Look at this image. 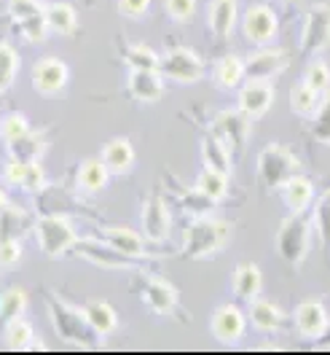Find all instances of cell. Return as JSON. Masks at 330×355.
Masks as SVG:
<instances>
[{
    "instance_id": "cell-51",
    "label": "cell",
    "mask_w": 330,
    "mask_h": 355,
    "mask_svg": "<svg viewBox=\"0 0 330 355\" xmlns=\"http://www.w3.org/2000/svg\"><path fill=\"white\" fill-rule=\"evenodd\" d=\"M6 205H8V194L3 191V186H0V213L6 210Z\"/></svg>"
},
{
    "instance_id": "cell-34",
    "label": "cell",
    "mask_w": 330,
    "mask_h": 355,
    "mask_svg": "<svg viewBox=\"0 0 330 355\" xmlns=\"http://www.w3.org/2000/svg\"><path fill=\"white\" fill-rule=\"evenodd\" d=\"M3 339H6V345H8L11 350H30L33 342H35V329H33L30 320H24V315L22 318H11V320L6 323Z\"/></svg>"
},
{
    "instance_id": "cell-43",
    "label": "cell",
    "mask_w": 330,
    "mask_h": 355,
    "mask_svg": "<svg viewBox=\"0 0 330 355\" xmlns=\"http://www.w3.org/2000/svg\"><path fill=\"white\" fill-rule=\"evenodd\" d=\"M311 135H314L317 143L330 146V94H325L320 111L314 113V119H311Z\"/></svg>"
},
{
    "instance_id": "cell-42",
    "label": "cell",
    "mask_w": 330,
    "mask_h": 355,
    "mask_svg": "<svg viewBox=\"0 0 330 355\" xmlns=\"http://www.w3.org/2000/svg\"><path fill=\"white\" fill-rule=\"evenodd\" d=\"M311 223L317 226V234H320L322 245L330 250V189L322 194V197H317V202H314Z\"/></svg>"
},
{
    "instance_id": "cell-18",
    "label": "cell",
    "mask_w": 330,
    "mask_h": 355,
    "mask_svg": "<svg viewBox=\"0 0 330 355\" xmlns=\"http://www.w3.org/2000/svg\"><path fill=\"white\" fill-rule=\"evenodd\" d=\"M164 76L161 70H129V78H127V92L129 97L143 103V105H151L158 103L164 97Z\"/></svg>"
},
{
    "instance_id": "cell-53",
    "label": "cell",
    "mask_w": 330,
    "mask_h": 355,
    "mask_svg": "<svg viewBox=\"0 0 330 355\" xmlns=\"http://www.w3.org/2000/svg\"><path fill=\"white\" fill-rule=\"evenodd\" d=\"M0 119H3V116H0Z\"/></svg>"
},
{
    "instance_id": "cell-39",
    "label": "cell",
    "mask_w": 330,
    "mask_h": 355,
    "mask_svg": "<svg viewBox=\"0 0 330 355\" xmlns=\"http://www.w3.org/2000/svg\"><path fill=\"white\" fill-rule=\"evenodd\" d=\"M33 127H30V119L24 116V113L14 111V113H6L3 119H0V137H3V143L6 146H11V143H17L19 137L30 132Z\"/></svg>"
},
{
    "instance_id": "cell-17",
    "label": "cell",
    "mask_w": 330,
    "mask_h": 355,
    "mask_svg": "<svg viewBox=\"0 0 330 355\" xmlns=\"http://www.w3.org/2000/svg\"><path fill=\"white\" fill-rule=\"evenodd\" d=\"M143 302L154 315H172L180 304V291L164 277H148L143 283Z\"/></svg>"
},
{
    "instance_id": "cell-4",
    "label": "cell",
    "mask_w": 330,
    "mask_h": 355,
    "mask_svg": "<svg viewBox=\"0 0 330 355\" xmlns=\"http://www.w3.org/2000/svg\"><path fill=\"white\" fill-rule=\"evenodd\" d=\"M48 315H51V326H54L57 336L65 339V342L91 345L94 339H100V336L94 334V329L89 326L84 307L78 310V307L62 302L59 296H51V299H48Z\"/></svg>"
},
{
    "instance_id": "cell-8",
    "label": "cell",
    "mask_w": 330,
    "mask_h": 355,
    "mask_svg": "<svg viewBox=\"0 0 330 355\" xmlns=\"http://www.w3.org/2000/svg\"><path fill=\"white\" fill-rule=\"evenodd\" d=\"M279 33V19L277 11L266 3H253L242 14V35L247 44L268 46Z\"/></svg>"
},
{
    "instance_id": "cell-32",
    "label": "cell",
    "mask_w": 330,
    "mask_h": 355,
    "mask_svg": "<svg viewBox=\"0 0 330 355\" xmlns=\"http://www.w3.org/2000/svg\"><path fill=\"white\" fill-rule=\"evenodd\" d=\"M46 151H48L46 137L41 132H33V130L24 135V137H19L17 143L8 146V156L11 159H19V162H41Z\"/></svg>"
},
{
    "instance_id": "cell-21",
    "label": "cell",
    "mask_w": 330,
    "mask_h": 355,
    "mask_svg": "<svg viewBox=\"0 0 330 355\" xmlns=\"http://www.w3.org/2000/svg\"><path fill=\"white\" fill-rule=\"evenodd\" d=\"M279 194H282V202H285L290 213H306L309 207H314V202H317V189H314L311 178L301 175V173L287 178L279 186Z\"/></svg>"
},
{
    "instance_id": "cell-13",
    "label": "cell",
    "mask_w": 330,
    "mask_h": 355,
    "mask_svg": "<svg viewBox=\"0 0 330 355\" xmlns=\"http://www.w3.org/2000/svg\"><path fill=\"white\" fill-rule=\"evenodd\" d=\"M247 331V312H242L237 304H218L210 318V334L223 342V345H234L239 342Z\"/></svg>"
},
{
    "instance_id": "cell-33",
    "label": "cell",
    "mask_w": 330,
    "mask_h": 355,
    "mask_svg": "<svg viewBox=\"0 0 330 355\" xmlns=\"http://www.w3.org/2000/svg\"><path fill=\"white\" fill-rule=\"evenodd\" d=\"M228 178L226 173H220V170H212V167H204L196 178V189L201 194H207L212 202H223L228 197Z\"/></svg>"
},
{
    "instance_id": "cell-19",
    "label": "cell",
    "mask_w": 330,
    "mask_h": 355,
    "mask_svg": "<svg viewBox=\"0 0 330 355\" xmlns=\"http://www.w3.org/2000/svg\"><path fill=\"white\" fill-rule=\"evenodd\" d=\"M102 240L108 245H113L116 250H121L124 256H132V259H154V253L148 250V237L145 234H137L129 226H108L102 229Z\"/></svg>"
},
{
    "instance_id": "cell-7",
    "label": "cell",
    "mask_w": 330,
    "mask_h": 355,
    "mask_svg": "<svg viewBox=\"0 0 330 355\" xmlns=\"http://www.w3.org/2000/svg\"><path fill=\"white\" fill-rule=\"evenodd\" d=\"M330 46V3H314L301 22V51L309 57L322 54Z\"/></svg>"
},
{
    "instance_id": "cell-3",
    "label": "cell",
    "mask_w": 330,
    "mask_h": 355,
    "mask_svg": "<svg viewBox=\"0 0 330 355\" xmlns=\"http://www.w3.org/2000/svg\"><path fill=\"white\" fill-rule=\"evenodd\" d=\"M309 243H311V221L306 213H290L277 229L274 248L279 259L290 266H301L309 256Z\"/></svg>"
},
{
    "instance_id": "cell-12",
    "label": "cell",
    "mask_w": 330,
    "mask_h": 355,
    "mask_svg": "<svg viewBox=\"0 0 330 355\" xmlns=\"http://www.w3.org/2000/svg\"><path fill=\"white\" fill-rule=\"evenodd\" d=\"M293 323H295V331H298L301 339L320 342V336L325 334L330 323V312L320 299H304L293 310Z\"/></svg>"
},
{
    "instance_id": "cell-14",
    "label": "cell",
    "mask_w": 330,
    "mask_h": 355,
    "mask_svg": "<svg viewBox=\"0 0 330 355\" xmlns=\"http://www.w3.org/2000/svg\"><path fill=\"white\" fill-rule=\"evenodd\" d=\"M140 223H143V234L151 243H164L172 234V213L169 205L161 197H148L143 210H140Z\"/></svg>"
},
{
    "instance_id": "cell-30",
    "label": "cell",
    "mask_w": 330,
    "mask_h": 355,
    "mask_svg": "<svg viewBox=\"0 0 330 355\" xmlns=\"http://www.w3.org/2000/svg\"><path fill=\"white\" fill-rule=\"evenodd\" d=\"M35 218L30 216V210L17 207V205H6V210L0 213V240L3 237H17L22 240L24 232H33Z\"/></svg>"
},
{
    "instance_id": "cell-26",
    "label": "cell",
    "mask_w": 330,
    "mask_h": 355,
    "mask_svg": "<svg viewBox=\"0 0 330 355\" xmlns=\"http://www.w3.org/2000/svg\"><path fill=\"white\" fill-rule=\"evenodd\" d=\"M247 81V73H244V57L239 54H226L220 57L215 67H212V84L218 89H239Z\"/></svg>"
},
{
    "instance_id": "cell-31",
    "label": "cell",
    "mask_w": 330,
    "mask_h": 355,
    "mask_svg": "<svg viewBox=\"0 0 330 355\" xmlns=\"http://www.w3.org/2000/svg\"><path fill=\"white\" fill-rule=\"evenodd\" d=\"M322 100L325 97L320 92H314L309 84H304V81H298L295 87L290 89V97H287L290 111L295 113V116H301V119H314V113L320 111Z\"/></svg>"
},
{
    "instance_id": "cell-24",
    "label": "cell",
    "mask_w": 330,
    "mask_h": 355,
    "mask_svg": "<svg viewBox=\"0 0 330 355\" xmlns=\"http://www.w3.org/2000/svg\"><path fill=\"white\" fill-rule=\"evenodd\" d=\"M100 159L105 162V167L110 170V175H127L134 167V146L129 137H113L102 146V154Z\"/></svg>"
},
{
    "instance_id": "cell-22",
    "label": "cell",
    "mask_w": 330,
    "mask_h": 355,
    "mask_svg": "<svg viewBox=\"0 0 330 355\" xmlns=\"http://www.w3.org/2000/svg\"><path fill=\"white\" fill-rule=\"evenodd\" d=\"M287 315L279 304L268 302V299H253L250 310H247V323L258 334H277L285 329Z\"/></svg>"
},
{
    "instance_id": "cell-50",
    "label": "cell",
    "mask_w": 330,
    "mask_h": 355,
    "mask_svg": "<svg viewBox=\"0 0 330 355\" xmlns=\"http://www.w3.org/2000/svg\"><path fill=\"white\" fill-rule=\"evenodd\" d=\"M320 345H322L325 350H330V323H328V329H325V334L320 336Z\"/></svg>"
},
{
    "instance_id": "cell-1",
    "label": "cell",
    "mask_w": 330,
    "mask_h": 355,
    "mask_svg": "<svg viewBox=\"0 0 330 355\" xmlns=\"http://www.w3.org/2000/svg\"><path fill=\"white\" fill-rule=\"evenodd\" d=\"M231 232L234 226L220 218V216H196L194 221L188 223V229L183 232V248L180 253L185 259H196V261H204V259H212L215 253H220L228 240H231Z\"/></svg>"
},
{
    "instance_id": "cell-29",
    "label": "cell",
    "mask_w": 330,
    "mask_h": 355,
    "mask_svg": "<svg viewBox=\"0 0 330 355\" xmlns=\"http://www.w3.org/2000/svg\"><path fill=\"white\" fill-rule=\"evenodd\" d=\"M46 19H48L51 33H57V35H73L78 30V11H75L73 3H65V0L48 3L46 6Z\"/></svg>"
},
{
    "instance_id": "cell-38",
    "label": "cell",
    "mask_w": 330,
    "mask_h": 355,
    "mask_svg": "<svg viewBox=\"0 0 330 355\" xmlns=\"http://www.w3.org/2000/svg\"><path fill=\"white\" fill-rule=\"evenodd\" d=\"M27 304H30L27 291L19 288V286H11V288L3 291V296H0V315H3L6 320L22 318L24 310H27Z\"/></svg>"
},
{
    "instance_id": "cell-23",
    "label": "cell",
    "mask_w": 330,
    "mask_h": 355,
    "mask_svg": "<svg viewBox=\"0 0 330 355\" xmlns=\"http://www.w3.org/2000/svg\"><path fill=\"white\" fill-rule=\"evenodd\" d=\"M231 291H234V296L242 299V302L258 299L261 291H264V272H261V266H255L253 261H242V264L234 266Z\"/></svg>"
},
{
    "instance_id": "cell-28",
    "label": "cell",
    "mask_w": 330,
    "mask_h": 355,
    "mask_svg": "<svg viewBox=\"0 0 330 355\" xmlns=\"http://www.w3.org/2000/svg\"><path fill=\"white\" fill-rule=\"evenodd\" d=\"M108 180H110V170L105 167L102 159H84V162L78 164L75 183H78L81 191L97 194V191H102V189L108 186Z\"/></svg>"
},
{
    "instance_id": "cell-48",
    "label": "cell",
    "mask_w": 330,
    "mask_h": 355,
    "mask_svg": "<svg viewBox=\"0 0 330 355\" xmlns=\"http://www.w3.org/2000/svg\"><path fill=\"white\" fill-rule=\"evenodd\" d=\"M116 8L127 19H143L151 11V0H116Z\"/></svg>"
},
{
    "instance_id": "cell-16",
    "label": "cell",
    "mask_w": 330,
    "mask_h": 355,
    "mask_svg": "<svg viewBox=\"0 0 330 355\" xmlns=\"http://www.w3.org/2000/svg\"><path fill=\"white\" fill-rule=\"evenodd\" d=\"M271 105H274V87H271V81H244L242 89H239V100H237V108L244 116H250L253 121L264 119Z\"/></svg>"
},
{
    "instance_id": "cell-35",
    "label": "cell",
    "mask_w": 330,
    "mask_h": 355,
    "mask_svg": "<svg viewBox=\"0 0 330 355\" xmlns=\"http://www.w3.org/2000/svg\"><path fill=\"white\" fill-rule=\"evenodd\" d=\"M121 60L129 70H158L161 54L145 44H132L121 51Z\"/></svg>"
},
{
    "instance_id": "cell-44",
    "label": "cell",
    "mask_w": 330,
    "mask_h": 355,
    "mask_svg": "<svg viewBox=\"0 0 330 355\" xmlns=\"http://www.w3.org/2000/svg\"><path fill=\"white\" fill-rule=\"evenodd\" d=\"M167 17L177 24H188L196 17V0H164Z\"/></svg>"
},
{
    "instance_id": "cell-52",
    "label": "cell",
    "mask_w": 330,
    "mask_h": 355,
    "mask_svg": "<svg viewBox=\"0 0 330 355\" xmlns=\"http://www.w3.org/2000/svg\"><path fill=\"white\" fill-rule=\"evenodd\" d=\"M287 3H295V0H287Z\"/></svg>"
},
{
    "instance_id": "cell-6",
    "label": "cell",
    "mask_w": 330,
    "mask_h": 355,
    "mask_svg": "<svg viewBox=\"0 0 330 355\" xmlns=\"http://www.w3.org/2000/svg\"><path fill=\"white\" fill-rule=\"evenodd\" d=\"M158 70H161V76L167 81L188 87V84H196L199 78L204 76V60H201V54H196L188 46H172V49H167L161 54Z\"/></svg>"
},
{
    "instance_id": "cell-11",
    "label": "cell",
    "mask_w": 330,
    "mask_h": 355,
    "mask_svg": "<svg viewBox=\"0 0 330 355\" xmlns=\"http://www.w3.org/2000/svg\"><path fill=\"white\" fill-rule=\"evenodd\" d=\"M30 81L38 94L44 97H54L59 92H65L70 84V67L59 60V57H44L38 60L33 70H30Z\"/></svg>"
},
{
    "instance_id": "cell-47",
    "label": "cell",
    "mask_w": 330,
    "mask_h": 355,
    "mask_svg": "<svg viewBox=\"0 0 330 355\" xmlns=\"http://www.w3.org/2000/svg\"><path fill=\"white\" fill-rule=\"evenodd\" d=\"M24 250H22V240L17 237H3L0 240V266L3 269H11L22 261Z\"/></svg>"
},
{
    "instance_id": "cell-41",
    "label": "cell",
    "mask_w": 330,
    "mask_h": 355,
    "mask_svg": "<svg viewBox=\"0 0 330 355\" xmlns=\"http://www.w3.org/2000/svg\"><path fill=\"white\" fill-rule=\"evenodd\" d=\"M180 207L185 213H191V216H210L218 207V202H212L207 194H201L194 186V189H183L180 191Z\"/></svg>"
},
{
    "instance_id": "cell-45",
    "label": "cell",
    "mask_w": 330,
    "mask_h": 355,
    "mask_svg": "<svg viewBox=\"0 0 330 355\" xmlns=\"http://www.w3.org/2000/svg\"><path fill=\"white\" fill-rule=\"evenodd\" d=\"M44 8L46 6L41 0H8V3H6V14H8V19L14 24H19L22 19L38 14V11H44Z\"/></svg>"
},
{
    "instance_id": "cell-27",
    "label": "cell",
    "mask_w": 330,
    "mask_h": 355,
    "mask_svg": "<svg viewBox=\"0 0 330 355\" xmlns=\"http://www.w3.org/2000/svg\"><path fill=\"white\" fill-rule=\"evenodd\" d=\"M201 162H204V167L220 170V173H226V175H231V170H234L231 148L212 132H207L201 137Z\"/></svg>"
},
{
    "instance_id": "cell-5",
    "label": "cell",
    "mask_w": 330,
    "mask_h": 355,
    "mask_svg": "<svg viewBox=\"0 0 330 355\" xmlns=\"http://www.w3.org/2000/svg\"><path fill=\"white\" fill-rule=\"evenodd\" d=\"M301 170L298 156L282 143H268L258 154V180L268 191H277L287 178H293Z\"/></svg>"
},
{
    "instance_id": "cell-46",
    "label": "cell",
    "mask_w": 330,
    "mask_h": 355,
    "mask_svg": "<svg viewBox=\"0 0 330 355\" xmlns=\"http://www.w3.org/2000/svg\"><path fill=\"white\" fill-rule=\"evenodd\" d=\"M46 183H48V175H46L44 164H41V162H30L19 189L27 191V194H41V191L46 189Z\"/></svg>"
},
{
    "instance_id": "cell-15",
    "label": "cell",
    "mask_w": 330,
    "mask_h": 355,
    "mask_svg": "<svg viewBox=\"0 0 330 355\" xmlns=\"http://www.w3.org/2000/svg\"><path fill=\"white\" fill-rule=\"evenodd\" d=\"M81 259H86L91 264L102 266V269H134V261L132 256H124L121 250H116L113 245H108L105 240L100 243V240H78V245L73 248Z\"/></svg>"
},
{
    "instance_id": "cell-2",
    "label": "cell",
    "mask_w": 330,
    "mask_h": 355,
    "mask_svg": "<svg viewBox=\"0 0 330 355\" xmlns=\"http://www.w3.org/2000/svg\"><path fill=\"white\" fill-rule=\"evenodd\" d=\"M33 237L41 248V253L51 261L62 259L67 250H73L81 240L73 221L65 218V216H41V218H35Z\"/></svg>"
},
{
    "instance_id": "cell-10",
    "label": "cell",
    "mask_w": 330,
    "mask_h": 355,
    "mask_svg": "<svg viewBox=\"0 0 330 355\" xmlns=\"http://www.w3.org/2000/svg\"><path fill=\"white\" fill-rule=\"evenodd\" d=\"M253 119L244 116L239 108H231V111H220L215 119H212V130L210 132L220 137L231 151H242L250 140V132H253Z\"/></svg>"
},
{
    "instance_id": "cell-49",
    "label": "cell",
    "mask_w": 330,
    "mask_h": 355,
    "mask_svg": "<svg viewBox=\"0 0 330 355\" xmlns=\"http://www.w3.org/2000/svg\"><path fill=\"white\" fill-rule=\"evenodd\" d=\"M27 164L30 162H19V159H11L8 156V162L3 164V180L8 183V186H22V180H24V173H27Z\"/></svg>"
},
{
    "instance_id": "cell-37",
    "label": "cell",
    "mask_w": 330,
    "mask_h": 355,
    "mask_svg": "<svg viewBox=\"0 0 330 355\" xmlns=\"http://www.w3.org/2000/svg\"><path fill=\"white\" fill-rule=\"evenodd\" d=\"M17 27V33L22 35L27 44H44L46 38H48V33H51V27H48V19H46V8L44 11H38V14H33V17H27L22 19L19 24H14Z\"/></svg>"
},
{
    "instance_id": "cell-36",
    "label": "cell",
    "mask_w": 330,
    "mask_h": 355,
    "mask_svg": "<svg viewBox=\"0 0 330 355\" xmlns=\"http://www.w3.org/2000/svg\"><path fill=\"white\" fill-rule=\"evenodd\" d=\"M19 67H22L19 51L8 41H0V92H8L14 87V81L19 76Z\"/></svg>"
},
{
    "instance_id": "cell-20",
    "label": "cell",
    "mask_w": 330,
    "mask_h": 355,
    "mask_svg": "<svg viewBox=\"0 0 330 355\" xmlns=\"http://www.w3.org/2000/svg\"><path fill=\"white\" fill-rule=\"evenodd\" d=\"M237 24H239V3L237 0H210V6H207V27H210V33L215 38H220V41L231 38Z\"/></svg>"
},
{
    "instance_id": "cell-25",
    "label": "cell",
    "mask_w": 330,
    "mask_h": 355,
    "mask_svg": "<svg viewBox=\"0 0 330 355\" xmlns=\"http://www.w3.org/2000/svg\"><path fill=\"white\" fill-rule=\"evenodd\" d=\"M84 312H86L89 326L94 329V334L100 339H108V336L116 334V329H118V312H116L113 304L102 302V299H91V302L84 304Z\"/></svg>"
},
{
    "instance_id": "cell-40",
    "label": "cell",
    "mask_w": 330,
    "mask_h": 355,
    "mask_svg": "<svg viewBox=\"0 0 330 355\" xmlns=\"http://www.w3.org/2000/svg\"><path fill=\"white\" fill-rule=\"evenodd\" d=\"M301 81L325 97V94H330V65L325 60H311V62L304 67Z\"/></svg>"
},
{
    "instance_id": "cell-9",
    "label": "cell",
    "mask_w": 330,
    "mask_h": 355,
    "mask_svg": "<svg viewBox=\"0 0 330 355\" xmlns=\"http://www.w3.org/2000/svg\"><path fill=\"white\" fill-rule=\"evenodd\" d=\"M287 67H290V54L285 49H274V46H258L244 57L247 81H271L279 73H285Z\"/></svg>"
}]
</instances>
